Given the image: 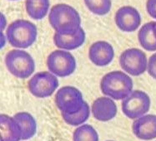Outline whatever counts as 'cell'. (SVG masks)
Listing matches in <instances>:
<instances>
[{
	"instance_id": "1",
	"label": "cell",
	"mask_w": 156,
	"mask_h": 141,
	"mask_svg": "<svg viewBox=\"0 0 156 141\" xmlns=\"http://www.w3.org/2000/svg\"><path fill=\"white\" fill-rule=\"evenodd\" d=\"M48 21L55 32L61 35H73L81 28V18L78 11L65 3L52 7Z\"/></svg>"
},
{
	"instance_id": "2",
	"label": "cell",
	"mask_w": 156,
	"mask_h": 141,
	"mask_svg": "<svg viewBox=\"0 0 156 141\" xmlns=\"http://www.w3.org/2000/svg\"><path fill=\"white\" fill-rule=\"evenodd\" d=\"M100 89L105 96L113 100H124L133 90V81L129 76L120 71L108 72L100 82Z\"/></svg>"
},
{
	"instance_id": "3",
	"label": "cell",
	"mask_w": 156,
	"mask_h": 141,
	"mask_svg": "<svg viewBox=\"0 0 156 141\" xmlns=\"http://www.w3.org/2000/svg\"><path fill=\"white\" fill-rule=\"evenodd\" d=\"M9 44L17 48H28L36 41L37 27L29 20L18 19L9 24L6 32Z\"/></svg>"
},
{
	"instance_id": "4",
	"label": "cell",
	"mask_w": 156,
	"mask_h": 141,
	"mask_svg": "<svg viewBox=\"0 0 156 141\" xmlns=\"http://www.w3.org/2000/svg\"><path fill=\"white\" fill-rule=\"evenodd\" d=\"M4 62L9 72L18 78H28L35 70L34 60L25 51L19 49L9 51L5 56Z\"/></svg>"
},
{
	"instance_id": "5",
	"label": "cell",
	"mask_w": 156,
	"mask_h": 141,
	"mask_svg": "<svg viewBox=\"0 0 156 141\" xmlns=\"http://www.w3.org/2000/svg\"><path fill=\"white\" fill-rule=\"evenodd\" d=\"M55 104L61 114L73 115L79 112L84 105L81 91L73 86H64L55 95Z\"/></svg>"
},
{
	"instance_id": "6",
	"label": "cell",
	"mask_w": 156,
	"mask_h": 141,
	"mask_svg": "<svg viewBox=\"0 0 156 141\" xmlns=\"http://www.w3.org/2000/svg\"><path fill=\"white\" fill-rule=\"evenodd\" d=\"M47 67L48 71L58 77H66L76 69V61L69 52L65 50H55L47 57Z\"/></svg>"
},
{
	"instance_id": "7",
	"label": "cell",
	"mask_w": 156,
	"mask_h": 141,
	"mask_svg": "<svg viewBox=\"0 0 156 141\" xmlns=\"http://www.w3.org/2000/svg\"><path fill=\"white\" fill-rule=\"evenodd\" d=\"M58 86V78L50 72H38L28 82L30 93L38 98L49 97L54 94Z\"/></svg>"
},
{
	"instance_id": "8",
	"label": "cell",
	"mask_w": 156,
	"mask_h": 141,
	"mask_svg": "<svg viewBox=\"0 0 156 141\" xmlns=\"http://www.w3.org/2000/svg\"><path fill=\"white\" fill-rule=\"evenodd\" d=\"M150 108V98L142 91H134L122 100V111L129 119H138L144 116Z\"/></svg>"
},
{
	"instance_id": "9",
	"label": "cell",
	"mask_w": 156,
	"mask_h": 141,
	"mask_svg": "<svg viewBox=\"0 0 156 141\" xmlns=\"http://www.w3.org/2000/svg\"><path fill=\"white\" fill-rule=\"evenodd\" d=\"M119 64L125 72L134 76L142 75L148 68L146 55L138 48H129L123 52Z\"/></svg>"
},
{
	"instance_id": "10",
	"label": "cell",
	"mask_w": 156,
	"mask_h": 141,
	"mask_svg": "<svg viewBox=\"0 0 156 141\" xmlns=\"http://www.w3.org/2000/svg\"><path fill=\"white\" fill-rule=\"evenodd\" d=\"M115 23L121 31L131 32L137 30L141 23V17L136 8L131 6H124L116 12Z\"/></svg>"
},
{
	"instance_id": "11",
	"label": "cell",
	"mask_w": 156,
	"mask_h": 141,
	"mask_svg": "<svg viewBox=\"0 0 156 141\" xmlns=\"http://www.w3.org/2000/svg\"><path fill=\"white\" fill-rule=\"evenodd\" d=\"M89 60L95 66H107L115 57L114 47L108 42H95L89 47Z\"/></svg>"
},
{
	"instance_id": "12",
	"label": "cell",
	"mask_w": 156,
	"mask_h": 141,
	"mask_svg": "<svg viewBox=\"0 0 156 141\" xmlns=\"http://www.w3.org/2000/svg\"><path fill=\"white\" fill-rule=\"evenodd\" d=\"M134 135L142 140H151L156 138V116L144 115L138 118L132 125Z\"/></svg>"
},
{
	"instance_id": "13",
	"label": "cell",
	"mask_w": 156,
	"mask_h": 141,
	"mask_svg": "<svg viewBox=\"0 0 156 141\" xmlns=\"http://www.w3.org/2000/svg\"><path fill=\"white\" fill-rule=\"evenodd\" d=\"M93 116L99 121H108L114 119L117 114V106L113 99L109 97L97 98L92 104Z\"/></svg>"
},
{
	"instance_id": "14",
	"label": "cell",
	"mask_w": 156,
	"mask_h": 141,
	"mask_svg": "<svg viewBox=\"0 0 156 141\" xmlns=\"http://www.w3.org/2000/svg\"><path fill=\"white\" fill-rule=\"evenodd\" d=\"M1 141H20L22 130L13 117L2 114L0 116Z\"/></svg>"
},
{
	"instance_id": "15",
	"label": "cell",
	"mask_w": 156,
	"mask_h": 141,
	"mask_svg": "<svg viewBox=\"0 0 156 141\" xmlns=\"http://www.w3.org/2000/svg\"><path fill=\"white\" fill-rule=\"evenodd\" d=\"M86 35L82 28L73 35H61L55 32L54 35V42L59 49L65 51L74 50L81 47L85 41Z\"/></svg>"
},
{
	"instance_id": "16",
	"label": "cell",
	"mask_w": 156,
	"mask_h": 141,
	"mask_svg": "<svg viewBox=\"0 0 156 141\" xmlns=\"http://www.w3.org/2000/svg\"><path fill=\"white\" fill-rule=\"evenodd\" d=\"M138 40L144 49L156 51V22H147L142 26L138 33Z\"/></svg>"
},
{
	"instance_id": "17",
	"label": "cell",
	"mask_w": 156,
	"mask_h": 141,
	"mask_svg": "<svg viewBox=\"0 0 156 141\" xmlns=\"http://www.w3.org/2000/svg\"><path fill=\"white\" fill-rule=\"evenodd\" d=\"M13 118L20 126L22 130V139L27 140L31 139L36 134L37 124L34 118L28 112H19L14 115Z\"/></svg>"
},
{
	"instance_id": "18",
	"label": "cell",
	"mask_w": 156,
	"mask_h": 141,
	"mask_svg": "<svg viewBox=\"0 0 156 141\" xmlns=\"http://www.w3.org/2000/svg\"><path fill=\"white\" fill-rule=\"evenodd\" d=\"M49 5V0H25L26 12L35 20L43 19L47 15Z\"/></svg>"
},
{
	"instance_id": "19",
	"label": "cell",
	"mask_w": 156,
	"mask_h": 141,
	"mask_svg": "<svg viewBox=\"0 0 156 141\" xmlns=\"http://www.w3.org/2000/svg\"><path fill=\"white\" fill-rule=\"evenodd\" d=\"M90 109L87 102H84L83 108L79 112L73 114V115H66V114H61L64 121L68 125L72 126H78L86 122L89 119L90 115Z\"/></svg>"
},
{
	"instance_id": "20",
	"label": "cell",
	"mask_w": 156,
	"mask_h": 141,
	"mask_svg": "<svg viewBox=\"0 0 156 141\" xmlns=\"http://www.w3.org/2000/svg\"><path fill=\"white\" fill-rule=\"evenodd\" d=\"M73 141H99V135L93 126L83 125L73 131Z\"/></svg>"
},
{
	"instance_id": "21",
	"label": "cell",
	"mask_w": 156,
	"mask_h": 141,
	"mask_svg": "<svg viewBox=\"0 0 156 141\" xmlns=\"http://www.w3.org/2000/svg\"><path fill=\"white\" fill-rule=\"evenodd\" d=\"M83 2L87 8L96 15H105L111 9V0H83Z\"/></svg>"
},
{
	"instance_id": "22",
	"label": "cell",
	"mask_w": 156,
	"mask_h": 141,
	"mask_svg": "<svg viewBox=\"0 0 156 141\" xmlns=\"http://www.w3.org/2000/svg\"><path fill=\"white\" fill-rule=\"evenodd\" d=\"M148 73L156 80V53L150 56L148 62Z\"/></svg>"
},
{
	"instance_id": "23",
	"label": "cell",
	"mask_w": 156,
	"mask_h": 141,
	"mask_svg": "<svg viewBox=\"0 0 156 141\" xmlns=\"http://www.w3.org/2000/svg\"><path fill=\"white\" fill-rule=\"evenodd\" d=\"M146 9L148 13L156 19V0H147Z\"/></svg>"
},
{
	"instance_id": "24",
	"label": "cell",
	"mask_w": 156,
	"mask_h": 141,
	"mask_svg": "<svg viewBox=\"0 0 156 141\" xmlns=\"http://www.w3.org/2000/svg\"><path fill=\"white\" fill-rule=\"evenodd\" d=\"M108 141H113V140H108Z\"/></svg>"
},
{
	"instance_id": "25",
	"label": "cell",
	"mask_w": 156,
	"mask_h": 141,
	"mask_svg": "<svg viewBox=\"0 0 156 141\" xmlns=\"http://www.w3.org/2000/svg\"><path fill=\"white\" fill-rule=\"evenodd\" d=\"M13 1H15V0H13Z\"/></svg>"
}]
</instances>
